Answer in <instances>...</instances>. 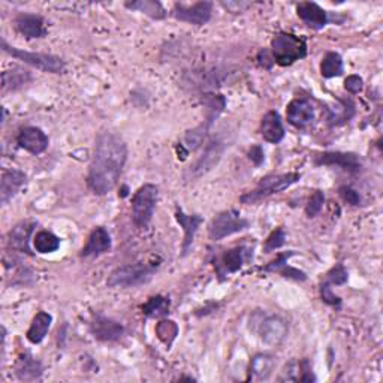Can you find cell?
<instances>
[{
  "instance_id": "cell-31",
  "label": "cell",
  "mask_w": 383,
  "mask_h": 383,
  "mask_svg": "<svg viewBox=\"0 0 383 383\" xmlns=\"http://www.w3.org/2000/svg\"><path fill=\"white\" fill-rule=\"evenodd\" d=\"M321 74L324 78H336L343 74V59L338 52H326L321 63Z\"/></svg>"
},
{
  "instance_id": "cell-13",
  "label": "cell",
  "mask_w": 383,
  "mask_h": 383,
  "mask_svg": "<svg viewBox=\"0 0 383 383\" xmlns=\"http://www.w3.org/2000/svg\"><path fill=\"white\" fill-rule=\"evenodd\" d=\"M17 142L21 149L35 156L44 153L48 149V137L45 135V132L33 126L20 129L17 135Z\"/></svg>"
},
{
  "instance_id": "cell-40",
  "label": "cell",
  "mask_w": 383,
  "mask_h": 383,
  "mask_svg": "<svg viewBox=\"0 0 383 383\" xmlns=\"http://www.w3.org/2000/svg\"><path fill=\"white\" fill-rule=\"evenodd\" d=\"M299 382H314L316 377L311 372V365L309 362V360H302L299 362V377H298Z\"/></svg>"
},
{
  "instance_id": "cell-9",
  "label": "cell",
  "mask_w": 383,
  "mask_h": 383,
  "mask_svg": "<svg viewBox=\"0 0 383 383\" xmlns=\"http://www.w3.org/2000/svg\"><path fill=\"white\" fill-rule=\"evenodd\" d=\"M223 150H224V147L220 141H217V139L211 141L207 145L204 154L186 173V180L193 181V180H198V178H201L202 176H205L208 171H211L219 164V161L222 159Z\"/></svg>"
},
{
  "instance_id": "cell-35",
  "label": "cell",
  "mask_w": 383,
  "mask_h": 383,
  "mask_svg": "<svg viewBox=\"0 0 383 383\" xmlns=\"http://www.w3.org/2000/svg\"><path fill=\"white\" fill-rule=\"evenodd\" d=\"M286 243V232L283 228H277L270 234V236L265 241V250L267 252H273L275 248H280Z\"/></svg>"
},
{
  "instance_id": "cell-2",
  "label": "cell",
  "mask_w": 383,
  "mask_h": 383,
  "mask_svg": "<svg viewBox=\"0 0 383 383\" xmlns=\"http://www.w3.org/2000/svg\"><path fill=\"white\" fill-rule=\"evenodd\" d=\"M159 265V262H138L134 265L120 267L110 274L107 285L110 287H137L150 282Z\"/></svg>"
},
{
  "instance_id": "cell-6",
  "label": "cell",
  "mask_w": 383,
  "mask_h": 383,
  "mask_svg": "<svg viewBox=\"0 0 383 383\" xmlns=\"http://www.w3.org/2000/svg\"><path fill=\"white\" fill-rule=\"evenodd\" d=\"M2 50L8 52L9 56H12L17 60L24 62L25 64L32 66V68H36L42 72H50V74H62L66 68V63L52 55H44V52H28L18 50L16 47H11L5 39H2Z\"/></svg>"
},
{
  "instance_id": "cell-26",
  "label": "cell",
  "mask_w": 383,
  "mask_h": 383,
  "mask_svg": "<svg viewBox=\"0 0 383 383\" xmlns=\"http://www.w3.org/2000/svg\"><path fill=\"white\" fill-rule=\"evenodd\" d=\"M32 81L30 72L21 68H12L2 74V91H16Z\"/></svg>"
},
{
  "instance_id": "cell-14",
  "label": "cell",
  "mask_w": 383,
  "mask_h": 383,
  "mask_svg": "<svg viewBox=\"0 0 383 383\" xmlns=\"http://www.w3.org/2000/svg\"><path fill=\"white\" fill-rule=\"evenodd\" d=\"M286 117L290 125L298 129H304L313 123L314 108L309 99H302V98L294 99L287 105Z\"/></svg>"
},
{
  "instance_id": "cell-18",
  "label": "cell",
  "mask_w": 383,
  "mask_h": 383,
  "mask_svg": "<svg viewBox=\"0 0 383 383\" xmlns=\"http://www.w3.org/2000/svg\"><path fill=\"white\" fill-rule=\"evenodd\" d=\"M25 174L18 169H9L2 174L0 180V202L6 205L25 184Z\"/></svg>"
},
{
  "instance_id": "cell-12",
  "label": "cell",
  "mask_w": 383,
  "mask_h": 383,
  "mask_svg": "<svg viewBox=\"0 0 383 383\" xmlns=\"http://www.w3.org/2000/svg\"><path fill=\"white\" fill-rule=\"evenodd\" d=\"M316 165H326V166H338L348 173L356 174L361 171L360 157L353 153H341V152H326L316 156Z\"/></svg>"
},
{
  "instance_id": "cell-38",
  "label": "cell",
  "mask_w": 383,
  "mask_h": 383,
  "mask_svg": "<svg viewBox=\"0 0 383 383\" xmlns=\"http://www.w3.org/2000/svg\"><path fill=\"white\" fill-rule=\"evenodd\" d=\"M362 87H364V81H362L361 76H358V75H349L346 78L345 88L349 91V93L358 95L360 91L362 90Z\"/></svg>"
},
{
  "instance_id": "cell-37",
  "label": "cell",
  "mask_w": 383,
  "mask_h": 383,
  "mask_svg": "<svg viewBox=\"0 0 383 383\" xmlns=\"http://www.w3.org/2000/svg\"><path fill=\"white\" fill-rule=\"evenodd\" d=\"M321 297H322V301L329 304V306H340L341 304V299L340 297H337L334 292H333V287L326 285V283H322L321 286Z\"/></svg>"
},
{
  "instance_id": "cell-3",
  "label": "cell",
  "mask_w": 383,
  "mask_h": 383,
  "mask_svg": "<svg viewBox=\"0 0 383 383\" xmlns=\"http://www.w3.org/2000/svg\"><path fill=\"white\" fill-rule=\"evenodd\" d=\"M271 55L277 64L290 66L307 56V44L302 38L283 32L273 38Z\"/></svg>"
},
{
  "instance_id": "cell-5",
  "label": "cell",
  "mask_w": 383,
  "mask_h": 383,
  "mask_svg": "<svg viewBox=\"0 0 383 383\" xmlns=\"http://www.w3.org/2000/svg\"><path fill=\"white\" fill-rule=\"evenodd\" d=\"M157 196H159V190L154 184H144L134 195L132 220H134L137 228H147L150 224L157 204Z\"/></svg>"
},
{
  "instance_id": "cell-16",
  "label": "cell",
  "mask_w": 383,
  "mask_h": 383,
  "mask_svg": "<svg viewBox=\"0 0 383 383\" xmlns=\"http://www.w3.org/2000/svg\"><path fill=\"white\" fill-rule=\"evenodd\" d=\"M111 250V236L108 231L98 227L88 235V240L81 250L83 258H98Z\"/></svg>"
},
{
  "instance_id": "cell-41",
  "label": "cell",
  "mask_w": 383,
  "mask_h": 383,
  "mask_svg": "<svg viewBox=\"0 0 383 383\" xmlns=\"http://www.w3.org/2000/svg\"><path fill=\"white\" fill-rule=\"evenodd\" d=\"M247 156H248V159L255 164V166H261L263 161H265V153H263L261 145H253V147L248 150Z\"/></svg>"
},
{
  "instance_id": "cell-23",
  "label": "cell",
  "mask_w": 383,
  "mask_h": 383,
  "mask_svg": "<svg viewBox=\"0 0 383 383\" xmlns=\"http://www.w3.org/2000/svg\"><path fill=\"white\" fill-rule=\"evenodd\" d=\"M16 28L25 38H44L45 36V25L44 20L39 16L33 14H20L16 17Z\"/></svg>"
},
{
  "instance_id": "cell-17",
  "label": "cell",
  "mask_w": 383,
  "mask_h": 383,
  "mask_svg": "<svg viewBox=\"0 0 383 383\" xmlns=\"http://www.w3.org/2000/svg\"><path fill=\"white\" fill-rule=\"evenodd\" d=\"M35 227H36V223L30 220H24L16 224V227L12 228L8 234V246L12 250H16V252L30 253L29 241H30V236L33 234Z\"/></svg>"
},
{
  "instance_id": "cell-20",
  "label": "cell",
  "mask_w": 383,
  "mask_h": 383,
  "mask_svg": "<svg viewBox=\"0 0 383 383\" xmlns=\"http://www.w3.org/2000/svg\"><path fill=\"white\" fill-rule=\"evenodd\" d=\"M176 219L180 223V227L184 231V241H183V256H186L189 253V250L192 248L195 235L200 229L201 223H202V217L200 215H186L183 213L180 208H177L176 211Z\"/></svg>"
},
{
  "instance_id": "cell-7",
  "label": "cell",
  "mask_w": 383,
  "mask_h": 383,
  "mask_svg": "<svg viewBox=\"0 0 383 383\" xmlns=\"http://www.w3.org/2000/svg\"><path fill=\"white\" fill-rule=\"evenodd\" d=\"M248 220L241 217L236 210H227L219 213L210 223L208 236L213 241H220L229 235L243 232L248 228Z\"/></svg>"
},
{
  "instance_id": "cell-10",
  "label": "cell",
  "mask_w": 383,
  "mask_h": 383,
  "mask_svg": "<svg viewBox=\"0 0 383 383\" xmlns=\"http://www.w3.org/2000/svg\"><path fill=\"white\" fill-rule=\"evenodd\" d=\"M213 14V4L211 2H198L193 5H183L176 4L173 9V16L188 24L204 25L211 20Z\"/></svg>"
},
{
  "instance_id": "cell-1",
  "label": "cell",
  "mask_w": 383,
  "mask_h": 383,
  "mask_svg": "<svg viewBox=\"0 0 383 383\" xmlns=\"http://www.w3.org/2000/svg\"><path fill=\"white\" fill-rule=\"evenodd\" d=\"M127 161V145L113 132H103L96 139L93 159L88 166L87 184L96 195H107L122 177Z\"/></svg>"
},
{
  "instance_id": "cell-28",
  "label": "cell",
  "mask_w": 383,
  "mask_h": 383,
  "mask_svg": "<svg viewBox=\"0 0 383 383\" xmlns=\"http://www.w3.org/2000/svg\"><path fill=\"white\" fill-rule=\"evenodd\" d=\"M126 8L134 9L142 14L149 16L153 20H164L166 17V11L161 2L156 0H138V2H127Z\"/></svg>"
},
{
  "instance_id": "cell-19",
  "label": "cell",
  "mask_w": 383,
  "mask_h": 383,
  "mask_svg": "<svg viewBox=\"0 0 383 383\" xmlns=\"http://www.w3.org/2000/svg\"><path fill=\"white\" fill-rule=\"evenodd\" d=\"M298 17L306 23L309 28L314 30H321L328 24L326 11H324L318 4L314 2H302L297 6Z\"/></svg>"
},
{
  "instance_id": "cell-34",
  "label": "cell",
  "mask_w": 383,
  "mask_h": 383,
  "mask_svg": "<svg viewBox=\"0 0 383 383\" xmlns=\"http://www.w3.org/2000/svg\"><path fill=\"white\" fill-rule=\"evenodd\" d=\"M324 204H325V195L322 190H314L310 196V200L307 202V207H306V215L307 217H316L319 213L321 210L324 208Z\"/></svg>"
},
{
  "instance_id": "cell-30",
  "label": "cell",
  "mask_w": 383,
  "mask_h": 383,
  "mask_svg": "<svg viewBox=\"0 0 383 383\" xmlns=\"http://www.w3.org/2000/svg\"><path fill=\"white\" fill-rule=\"evenodd\" d=\"M33 246H35L38 253H42V255L52 253L60 247V239L52 232L41 231L35 235Z\"/></svg>"
},
{
  "instance_id": "cell-33",
  "label": "cell",
  "mask_w": 383,
  "mask_h": 383,
  "mask_svg": "<svg viewBox=\"0 0 383 383\" xmlns=\"http://www.w3.org/2000/svg\"><path fill=\"white\" fill-rule=\"evenodd\" d=\"M348 279H349V274H348L346 268L343 267L341 263H338V265L333 267L326 273L324 283H326L329 286H340V285L348 283Z\"/></svg>"
},
{
  "instance_id": "cell-24",
  "label": "cell",
  "mask_w": 383,
  "mask_h": 383,
  "mask_svg": "<svg viewBox=\"0 0 383 383\" xmlns=\"http://www.w3.org/2000/svg\"><path fill=\"white\" fill-rule=\"evenodd\" d=\"M16 373L20 380H36L42 376V365L30 353H24L18 358Z\"/></svg>"
},
{
  "instance_id": "cell-22",
  "label": "cell",
  "mask_w": 383,
  "mask_h": 383,
  "mask_svg": "<svg viewBox=\"0 0 383 383\" xmlns=\"http://www.w3.org/2000/svg\"><path fill=\"white\" fill-rule=\"evenodd\" d=\"M295 253L294 252H287V253H280L279 256H277V259L271 261L267 267H263L262 271L265 273H280L283 277H286V279H292L295 282H304L307 279L306 273H302L297 268H292L287 265V259L290 256H294Z\"/></svg>"
},
{
  "instance_id": "cell-11",
  "label": "cell",
  "mask_w": 383,
  "mask_h": 383,
  "mask_svg": "<svg viewBox=\"0 0 383 383\" xmlns=\"http://www.w3.org/2000/svg\"><path fill=\"white\" fill-rule=\"evenodd\" d=\"M246 259H247V248L244 246H239L229 250H224L222 255H219L213 261V265L216 268L217 275L220 277V280H223L227 275L240 271L241 267L244 265Z\"/></svg>"
},
{
  "instance_id": "cell-25",
  "label": "cell",
  "mask_w": 383,
  "mask_h": 383,
  "mask_svg": "<svg viewBox=\"0 0 383 383\" xmlns=\"http://www.w3.org/2000/svg\"><path fill=\"white\" fill-rule=\"evenodd\" d=\"M51 324H52V316L50 313L47 311L36 313L25 337H28V340L33 343V345H39V343H41L48 334Z\"/></svg>"
},
{
  "instance_id": "cell-32",
  "label": "cell",
  "mask_w": 383,
  "mask_h": 383,
  "mask_svg": "<svg viewBox=\"0 0 383 383\" xmlns=\"http://www.w3.org/2000/svg\"><path fill=\"white\" fill-rule=\"evenodd\" d=\"M156 336L165 346L169 348L178 336V325L171 319H164L156 325Z\"/></svg>"
},
{
  "instance_id": "cell-29",
  "label": "cell",
  "mask_w": 383,
  "mask_h": 383,
  "mask_svg": "<svg viewBox=\"0 0 383 383\" xmlns=\"http://www.w3.org/2000/svg\"><path fill=\"white\" fill-rule=\"evenodd\" d=\"M169 307H171V301L168 297L156 295L144 304L142 313L147 316V318H153V319L164 318V316L169 313Z\"/></svg>"
},
{
  "instance_id": "cell-15",
  "label": "cell",
  "mask_w": 383,
  "mask_h": 383,
  "mask_svg": "<svg viewBox=\"0 0 383 383\" xmlns=\"http://www.w3.org/2000/svg\"><path fill=\"white\" fill-rule=\"evenodd\" d=\"M90 329L93 337L99 341H117L125 334V328L122 324H118L117 321H113L102 314H98L96 318L91 321Z\"/></svg>"
},
{
  "instance_id": "cell-36",
  "label": "cell",
  "mask_w": 383,
  "mask_h": 383,
  "mask_svg": "<svg viewBox=\"0 0 383 383\" xmlns=\"http://www.w3.org/2000/svg\"><path fill=\"white\" fill-rule=\"evenodd\" d=\"M338 193L341 196V200L345 202H348V204H350V205H360L361 204L360 193L356 192L355 189L349 188V186H341L338 189Z\"/></svg>"
},
{
  "instance_id": "cell-4",
  "label": "cell",
  "mask_w": 383,
  "mask_h": 383,
  "mask_svg": "<svg viewBox=\"0 0 383 383\" xmlns=\"http://www.w3.org/2000/svg\"><path fill=\"white\" fill-rule=\"evenodd\" d=\"M301 178L299 174L297 173H287V174H277V176H267L263 177L259 184L256 186L255 190L246 193L241 196V202L243 204H256L265 198L274 195V193H280L285 189L290 188L292 184H295Z\"/></svg>"
},
{
  "instance_id": "cell-21",
  "label": "cell",
  "mask_w": 383,
  "mask_h": 383,
  "mask_svg": "<svg viewBox=\"0 0 383 383\" xmlns=\"http://www.w3.org/2000/svg\"><path fill=\"white\" fill-rule=\"evenodd\" d=\"M261 135L270 144H279L285 138V127L277 111H268L262 117Z\"/></svg>"
},
{
  "instance_id": "cell-39",
  "label": "cell",
  "mask_w": 383,
  "mask_h": 383,
  "mask_svg": "<svg viewBox=\"0 0 383 383\" xmlns=\"http://www.w3.org/2000/svg\"><path fill=\"white\" fill-rule=\"evenodd\" d=\"M256 60H258V64L261 66V68H263V69H271L273 68V66H274V57H273V55H271V51H268V50H261L259 52H258V56H256Z\"/></svg>"
},
{
  "instance_id": "cell-27",
  "label": "cell",
  "mask_w": 383,
  "mask_h": 383,
  "mask_svg": "<svg viewBox=\"0 0 383 383\" xmlns=\"http://www.w3.org/2000/svg\"><path fill=\"white\" fill-rule=\"evenodd\" d=\"M274 358L267 353L255 355L250 362V375L258 380H267L274 370Z\"/></svg>"
},
{
  "instance_id": "cell-8",
  "label": "cell",
  "mask_w": 383,
  "mask_h": 383,
  "mask_svg": "<svg viewBox=\"0 0 383 383\" xmlns=\"http://www.w3.org/2000/svg\"><path fill=\"white\" fill-rule=\"evenodd\" d=\"M261 340L268 346H279L287 336V322L280 316H259L258 322L253 325Z\"/></svg>"
}]
</instances>
